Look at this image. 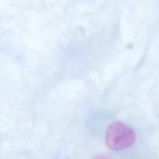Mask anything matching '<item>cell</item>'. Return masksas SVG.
<instances>
[{"mask_svg":"<svg viewBox=\"0 0 159 159\" xmlns=\"http://www.w3.org/2000/svg\"><path fill=\"white\" fill-rule=\"evenodd\" d=\"M134 131L120 122H113L109 125L106 134V144L109 148L119 151L131 147L135 142Z\"/></svg>","mask_w":159,"mask_h":159,"instance_id":"1","label":"cell"},{"mask_svg":"<svg viewBox=\"0 0 159 159\" xmlns=\"http://www.w3.org/2000/svg\"><path fill=\"white\" fill-rule=\"evenodd\" d=\"M93 159H111L108 156L104 155H99L94 157Z\"/></svg>","mask_w":159,"mask_h":159,"instance_id":"2","label":"cell"}]
</instances>
